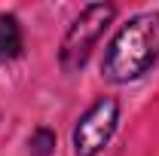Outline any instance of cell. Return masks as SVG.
Instances as JSON below:
<instances>
[{"label":"cell","mask_w":159,"mask_h":156,"mask_svg":"<svg viewBox=\"0 0 159 156\" xmlns=\"http://www.w3.org/2000/svg\"><path fill=\"white\" fill-rule=\"evenodd\" d=\"M21 55V28L12 16H0V61Z\"/></svg>","instance_id":"obj_4"},{"label":"cell","mask_w":159,"mask_h":156,"mask_svg":"<svg viewBox=\"0 0 159 156\" xmlns=\"http://www.w3.org/2000/svg\"><path fill=\"white\" fill-rule=\"evenodd\" d=\"M116 119H119V104L113 98L95 101L83 113V119L77 122V129H74V150H77V156H98L101 147L113 135Z\"/></svg>","instance_id":"obj_3"},{"label":"cell","mask_w":159,"mask_h":156,"mask_svg":"<svg viewBox=\"0 0 159 156\" xmlns=\"http://www.w3.org/2000/svg\"><path fill=\"white\" fill-rule=\"evenodd\" d=\"M159 58V12H141L119 28L104 55V77L113 83L138 80Z\"/></svg>","instance_id":"obj_1"},{"label":"cell","mask_w":159,"mask_h":156,"mask_svg":"<svg viewBox=\"0 0 159 156\" xmlns=\"http://www.w3.org/2000/svg\"><path fill=\"white\" fill-rule=\"evenodd\" d=\"M52 144H55V138L49 135L46 129H40L37 135L31 138V147H34V153H40V156H46V153H49V147H52Z\"/></svg>","instance_id":"obj_5"},{"label":"cell","mask_w":159,"mask_h":156,"mask_svg":"<svg viewBox=\"0 0 159 156\" xmlns=\"http://www.w3.org/2000/svg\"><path fill=\"white\" fill-rule=\"evenodd\" d=\"M113 12L116 9L110 3H92V6H86L80 12V19L70 25L67 37L61 43V64H64V71H77V67L86 64L89 52L95 49V43L104 34V28L110 25Z\"/></svg>","instance_id":"obj_2"}]
</instances>
